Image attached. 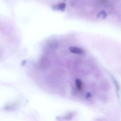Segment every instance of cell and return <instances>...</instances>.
I'll list each match as a JSON object with an SVG mask.
<instances>
[{
    "label": "cell",
    "mask_w": 121,
    "mask_h": 121,
    "mask_svg": "<svg viewBox=\"0 0 121 121\" xmlns=\"http://www.w3.org/2000/svg\"><path fill=\"white\" fill-rule=\"evenodd\" d=\"M75 84H76V86H77V88L79 90H80L82 88V82L80 80L77 79L75 81Z\"/></svg>",
    "instance_id": "5b68a950"
},
{
    "label": "cell",
    "mask_w": 121,
    "mask_h": 121,
    "mask_svg": "<svg viewBox=\"0 0 121 121\" xmlns=\"http://www.w3.org/2000/svg\"><path fill=\"white\" fill-rule=\"evenodd\" d=\"M66 4L65 3H61L52 6V9L54 11H64L66 8Z\"/></svg>",
    "instance_id": "6da1fadb"
},
{
    "label": "cell",
    "mask_w": 121,
    "mask_h": 121,
    "mask_svg": "<svg viewBox=\"0 0 121 121\" xmlns=\"http://www.w3.org/2000/svg\"><path fill=\"white\" fill-rule=\"evenodd\" d=\"M107 16L106 13L104 11H100L97 15V17L99 18L105 19Z\"/></svg>",
    "instance_id": "277c9868"
},
{
    "label": "cell",
    "mask_w": 121,
    "mask_h": 121,
    "mask_svg": "<svg viewBox=\"0 0 121 121\" xmlns=\"http://www.w3.org/2000/svg\"><path fill=\"white\" fill-rule=\"evenodd\" d=\"M48 47L52 49H56L58 47L59 44L57 41L54 40H49L48 43Z\"/></svg>",
    "instance_id": "3957f363"
},
{
    "label": "cell",
    "mask_w": 121,
    "mask_h": 121,
    "mask_svg": "<svg viewBox=\"0 0 121 121\" xmlns=\"http://www.w3.org/2000/svg\"><path fill=\"white\" fill-rule=\"evenodd\" d=\"M70 52L77 54H82L84 52V50L81 48L77 47H71L69 48Z\"/></svg>",
    "instance_id": "7a4b0ae2"
},
{
    "label": "cell",
    "mask_w": 121,
    "mask_h": 121,
    "mask_svg": "<svg viewBox=\"0 0 121 121\" xmlns=\"http://www.w3.org/2000/svg\"><path fill=\"white\" fill-rule=\"evenodd\" d=\"M15 105H9L5 107V109L6 111H11L15 109Z\"/></svg>",
    "instance_id": "8992f818"
}]
</instances>
